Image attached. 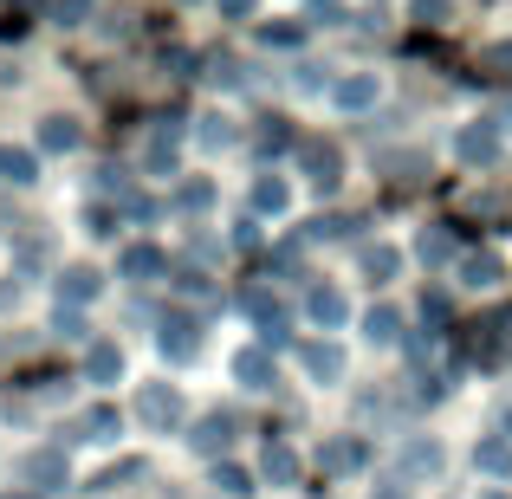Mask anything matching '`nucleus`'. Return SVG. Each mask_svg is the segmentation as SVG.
<instances>
[{"label":"nucleus","instance_id":"nucleus-1","mask_svg":"<svg viewBox=\"0 0 512 499\" xmlns=\"http://www.w3.org/2000/svg\"><path fill=\"white\" fill-rule=\"evenodd\" d=\"M240 312H247L253 325H260L266 344H286V305H279L266 286H247V292H240Z\"/></svg>","mask_w":512,"mask_h":499},{"label":"nucleus","instance_id":"nucleus-2","mask_svg":"<svg viewBox=\"0 0 512 499\" xmlns=\"http://www.w3.org/2000/svg\"><path fill=\"white\" fill-rule=\"evenodd\" d=\"M137 422L163 435V428H175V422H182V396H175L169 383H143V396H137Z\"/></svg>","mask_w":512,"mask_h":499},{"label":"nucleus","instance_id":"nucleus-3","mask_svg":"<svg viewBox=\"0 0 512 499\" xmlns=\"http://www.w3.org/2000/svg\"><path fill=\"white\" fill-rule=\"evenodd\" d=\"M234 435H240V422H234L227 409H214V415H201V422H195L188 448H195V454H208V461H221V454L234 448Z\"/></svg>","mask_w":512,"mask_h":499},{"label":"nucleus","instance_id":"nucleus-4","mask_svg":"<svg viewBox=\"0 0 512 499\" xmlns=\"http://www.w3.org/2000/svg\"><path fill=\"white\" fill-rule=\"evenodd\" d=\"M512 337V312H493V318H480L474 331H467V357H480V363H493L500 357V344Z\"/></svg>","mask_w":512,"mask_h":499},{"label":"nucleus","instance_id":"nucleus-5","mask_svg":"<svg viewBox=\"0 0 512 499\" xmlns=\"http://www.w3.org/2000/svg\"><path fill=\"white\" fill-rule=\"evenodd\" d=\"M163 350H169L175 363L195 357V350H201V325H195V318H182V312H169L163 318Z\"/></svg>","mask_w":512,"mask_h":499},{"label":"nucleus","instance_id":"nucleus-6","mask_svg":"<svg viewBox=\"0 0 512 499\" xmlns=\"http://www.w3.org/2000/svg\"><path fill=\"white\" fill-rule=\"evenodd\" d=\"M299 169L312 175L318 188H331V182H338V150H331V143H318V137L299 143Z\"/></svg>","mask_w":512,"mask_h":499},{"label":"nucleus","instance_id":"nucleus-7","mask_svg":"<svg viewBox=\"0 0 512 499\" xmlns=\"http://www.w3.org/2000/svg\"><path fill=\"white\" fill-rule=\"evenodd\" d=\"M454 156H461V163H493V156H500V137H493V124L461 130V137H454Z\"/></svg>","mask_w":512,"mask_h":499},{"label":"nucleus","instance_id":"nucleus-8","mask_svg":"<svg viewBox=\"0 0 512 499\" xmlns=\"http://www.w3.org/2000/svg\"><path fill=\"white\" fill-rule=\"evenodd\" d=\"M260 474L273 480V487H292V480H299V454H292L286 441H266V454H260Z\"/></svg>","mask_w":512,"mask_h":499},{"label":"nucleus","instance_id":"nucleus-9","mask_svg":"<svg viewBox=\"0 0 512 499\" xmlns=\"http://www.w3.org/2000/svg\"><path fill=\"white\" fill-rule=\"evenodd\" d=\"M305 312H312L318 325H344L350 305H344V292H338V286H312V292H305Z\"/></svg>","mask_w":512,"mask_h":499},{"label":"nucleus","instance_id":"nucleus-10","mask_svg":"<svg viewBox=\"0 0 512 499\" xmlns=\"http://www.w3.org/2000/svg\"><path fill=\"white\" fill-rule=\"evenodd\" d=\"M98 286H104V279L91 273V266H72V273L59 279V299H65V312H72V305H85V299H98Z\"/></svg>","mask_w":512,"mask_h":499},{"label":"nucleus","instance_id":"nucleus-11","mask_svg":"<svg viewBox=\"0 0 512 499\" xmlns=\"http://www.w3.org/2000/svg\"><path fill=\"white\" fill-rule=\"evenodd\" d=\"M234 376L247 389H273V357H266V350H240V357H234Z\"/></svg>","mask_w":512,"mask_h":499},{"label":"nucleus","instance_id":"nucleus-12","mask_svg":"<svg viewBox=\"0 0 512 499\" xmlns=\"http://www.w3.org/2000/svg\"><path fill=\"white\" fill-rule=\"evenodd\" d=\"M143 169H156V175L175 169V124H156V137L143 143Z\"/></svg>","mask_w":512,"mask_h":499},{"label":"nucleus","instance_id":"nucleus-13","mask_svg":"<svg viewBox=\"0 0 512 499\" xmlns=\"http://www.w3.org/2000/svg\"><path fill=\"white\" fill-rule=\"evenodd\" d=\"M163 266H169V260H163L156 247H130V253H124V279H137V286H150Z\"/></svg>","mask_w":512,"mask_h":499},{"label":"nucleus","instance_id":"nucleus-14","mask_svg":"<svg viewBox=\"0 0 512 499\" xmlns=\"http://www.w3.org/2000/svg\"><path fill=\"white\" fill-rule=\"evenodd\" d=\"M305 370H312L318 383H338V376H344V357L331 344H305Z\"/></svg>","mask_w":512,"mask_h":499},{"label":"nucleus","instance_id":"nucleus-15","mask_svg":"<svg viewBox=\"0 0 512 499\" xmlns=\"http://www.w3.org/2000/svg\"><path fill=\"white\" fill-rule=\"evenodd\" d=\"M26 480H33V487H59V480H65V454L59 448L33 454V461H26Z\"/></svg>","mask_w":512,"mask_h":499},{"label":"nucleus","instance_id":"nucleus-16","mask_svg":"<svg viewBox=\"0 0 512 499\" xmlns=\"http://www.w3.org/2000/svg\"><path fill=\"white\" fill-rule=\"evenodd\" d=\"M39 175V163L26 150H7V143H0V182H13V188H26Z\"/></svg>","mask_w":512,"mask_h":499},{"label":"nucleus","instance_id":"nucleus-17","mask_svg":"<svg viewBox=\"0 0 512 499\" xmlns=\"http://www.w3.org/2000/svg\"><path fill=\"white\" fill-rule=\"evenodd\" d=\"M363 461H370L363 441H325V467L331 474H350V467H363Z\"/></svg>","mask_w":512,"mask_h":499},{"label":"nucleus","instance_id":"nucleus-18","mask_svg":"<svg viewBox=\"0 0 512 499\" xmlns=\"http://www.w3.org/2000/svg\"><path fill=\"white\" fill-rule=\"evenodd\" d=\"M39 150H78V124L72 117H46L39 124Z\"/></svg>","mask_w":512,"mask_h":499},{"label":"nucleus","instance_id":"nucleus-19","mask_svg":"<svg viewBox=\"0 0 512 499\" xmlns=\"http://www.w3.org/2000/svg\"><path fill=\"white\" fill-rule=\"evenodd\" d=\"M124 376V350L117 344H91V383H117Z\"/></svg>","mask_w":512,"mask_h":499},{"label":"nucleus","instance_id":"nucleus-20","mask_svg":"<svg viewBox=\"0 0 512 499\" xmlns=\"http://www.w3.org/2000/svg\"><path fill=\"white\" fill-rule=\"evenodd\" d=\"M435 467H441L435 441H409V448H402V480H409V474H435Z\"/></svg>","mask_w":512,"mask_h":499},{"label":"nucleus","instance_id":"nucleus-21","mask_svg":"<svg viewBox=\"0 0 512 499\" xmlns=\"http://www.w3.org/2000/svg\"><path fill=\"white\" fill-rule=\"evenodd\" d=\"M286 201H292V188L279 182V175H260V182H253V208H260V214H279Z\"/></svg>","mask_w":512,"mask_h":499},{"label":"nucleus","instance_id":"nucleus-22","mask_svg":"<svg viewBox=\"0 0 512 499\" xmlns=\"http://www.w3.org/2000/svg\"><path fill=\"white\" fill-rule=\"evenodd\" d=\"M461 279H467V286H500V260H493V253H467Z\"/></svg>","mask_w":512,"mask_h":499},{"label":"nucleus","instance_id":"nucleus-23","mask_svg":"<svg viewBox=\"0 0 512 499\" xmlns=\"http://www.w3.org/2000/svg\"><path fill=\"white\" fill-rule=\"evenodd\" d=\"M338 104H344V111H370V104H376V78H344Z\"/></svg>","mask_w":512,"mask_h":499},{"label":"nucleus","instance_id":"nucleus-24","mask_svg":"<svg viewBox=\"0 0 512 499\" xmlns=\"http://www.w3.org/2000/svg\"><path fill=\"white\" fill-rule=\"evenodd\" d=\"M396 325H402V312H396V305H376V312L363 318V331H370V344H389V337H396Z\"/></svg>","mask_w":512,"mask_h":499},{"label":"nucleus","instance_id":"nucleus-25","mask_svg":"<svg viewBox=\"0 0 512 499\" xmlns=\"http://www.w3.org/2000/svg\"><path fill=\"white\" fill-rule=\"evenodd\" d=\"M474 461H480V474H512V448L506 441H480Z\"/></svg>","mask_w":512,"mask_h":499},{"label":"nucleus","instance_id":"nucleus-26","mask_svg":"<svg viewBox=\"0 0 512 499\" xmlns=\"http://www.w3.org/2000/svg\"><path fill=\"white\" fill-rule=\"evenodd\" d=\"M396 266H402L396 247H363V273H370V279H389Z\"/></svg>","mask_w":512,"mask_h":499},{"label":"nucleus","instance_id":"nucleus-27","mask_svg":"<svg viewBox=\"0 0 512 499\" xmlns=\"http://www.w3.org/2000/svg\"><path fill=\"white\" fill-rule=\"evenodd\" d=\"M214 487H221V493H253V474H240V467L214 461Z\"/></svg>","mask_w":512,"mask_h":499},{"label":"nucleus","instance_id":"nucleus-28","mask_svg":"<svg viewBox=\"0 0 512 499\" xmlns=\"http://www.w3.org/2000/svg\"><path fill=\"white\" fill-rule=\"evenodd\" d=\"M409 13H415L422 26H441V20L454 13V0H409Z\"/></svg>","mask_w":512,"mask_h":499},{"label":"nucleus","instance_id":"nucleus-29","mask_svg":"<svg viewBox=\"0 0 512 499\" xmlns=\"http://www.w3.org/2000/svg\"><path fill=\"white\" fill-rule=\"evenodd\" d=\"M85 435H91V441H111V435H117V409H91V415H85Z\"/></svg>","mask_w":512,"mask_h":499},{"label":"nucleus","instance_id":"nucleus-30","mask_svg":"<svg viewBox=\"0 0 512 499\" xmlns=\"http://www.w3.org/2000/svg\"><path fill=\"white\" fill-rule=\"evenodd\" d=\"M175 201H182L188 214H201V208H208V201H214V188H208V182H188V188H182V195H175Z\"/></svg>","mask_w":512,"mask_h":499},{"label":"nucleus","instance_id":"nucleus-31","mask_svg":"<svg viewBox=\"0 0 512 499\" xmlns=\"http://www.w3.org/2000/svg\"><path fill=\"white\" fill-rule=\"evenodd\" d=\"M201 143H214V150H221V143H227V117H201Z\"/></svg>","mask_w":512,"mask_h":499},{"label":"nucleus","instance_id":"nucleus-32","mask_svg":"<svg viewBox=\"0 0 512 499\" xmlns=\"http://www.w3.org/2000/svg\"><path fill=\"white\" fill-rule=\"evenodd\" d=\"M143 474V461H124V467H111V474L98 480V487H124V480H137Z\"/></svg>","mask_w":512,"mask_h":499},{"label":"nucleus","instance_id":"nucleus-33","mask_svg":"<svg viewBox=\"0 0 512 499\" xmlns=\"http://www.w3.org/2000/svg\"><path fill=\"white\" fill-rule=\"evenodd\" d=\"M260 39H266V46H292V39H299V26H260Z\"/></svg>","mask_w":512,"mask_h":499},{"label":"nucleus","instance_id":"nucleus-34","mask_svg":"<svg viewBox=\"0 0 512 499\" xmlns=\"http://www.w3.org/2000/svg\"><path fill=\"white\" fill-rule=\"evenodd\" d=\"M85 227H91V234H117V227H111V208H91Z\"/></svg>","mask_w":512,"mask_h":499},{"label":"nucleus","instance_id":"nucleus-35","mask_svg":"<svg viewBox=\"0 0 512 499\" xmlns=\"http://www.w3.org/2000/svg\"><path fill=\"white\" fill-rule=\"evenodd\" d=\"M312 20L318 26H338V0H312Z\"/></svg>","mask_w":512,"mask_h":499},{"label":"nucleus","instance_id":"nucleus-36","mask_svg":"<svg viewBox=\"0 0 512 499\" xmlns=\"http://www.w3.org/2000/svg\"><path fill=\"white\" fill-rule=\"evenodd\" d=\"M487 72H512V46H493L487 52Z\"/></svg>","mask_w":512,"mask_h":499},{"label":"nucleus","instance_id":"nucleus-37","mask_svg":"<svg viewBox=\"0 0 512 499\" xmlns=\"http://www.w3.org/2000/svg\"><path fill=\"white\" fill-rule=\"evenodd\" d=\"M59 20H65V26H78V20H85V0H59Z\"/></svg>","mask_w":512,"mask_h":499},{"label":"nucleus","instance_id":"nucleus-38","mask_svg":"<svg viewBox=\"0 0 512 499\" xmlns=\"http://www.w3.org/2000/svg\"><path fill=\"white\" fill-rule=\"evenodd\" d=\"M221 13H227V20H247V13H253V0H221Z\"/></svg>","mask_w":512,"mask_h":499},{"label":"nucleus","instance_id":"nucleus-39","mask_svg":"<svg viewBox=\"0 0 512 499\" xmlns=\"http://www.w3.org/2000/svg\"><path fill=\"white\" fill-rule=\"evenodd\" d=\"M7 305H20V286H0V312H7Z\"/></svg>","mask_w":512,"mask_h":499},{"label":"nucleus","instance_id":"nucleus-40","mask_svg":"<svg viewBox=\"0 0 512 499\" xmlns=\"http://www.w3.org/2000/svg\"><path fill=\"white\" fill-rule=\"evenodd\" d=\"M376 499H409V493H402V487H376Z\"/></svg>","mask_w":512,"mask_h":499},{"label":"nucleus","instance_id":"nucleus-41","mask_svg":"<svg viewBox=\"0 0 512 499\" xmlns=\"http://www.w3.org/2000/svg\"><path fill=\"white\" fill-rule=\"evenodd\" d=\"M487 499H506V493H487Z\"/></svg>","mask_w":512,"mask_h":499}]
</instances>
